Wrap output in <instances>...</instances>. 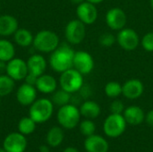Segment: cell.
<instances>
[{"label":"cell","instance_id":"obj_1","mask_svg":"<svg viewBox=\"0 0 153 152\" xmlns=\"http://www.w3.org/2000/svg\"><path fill=\"white\" fill-rule=\"evenodd\" d=\"M74 50L67 44L59 45L54 50L49 57L50 67L56 73H62L63 72L73 68Z\"/></svg>","mask_w":153,"mask_h":152},{"label":"cell","instance_id":"obj_2","mask_svg":"<svg viewBox=\"0 0 153 152\" xmlns=\"http://www.w3.org/2000/svg\"><path fill=\"white\" fill-rule=\"evenodd\" d=\"M54 112V104L52 100L42 98L36 99L29 109V116L36 124H43L48 121Z\"/></svg>","mask_w":153,"mask_h":152},{"label":"cell","instance_id":"obj_3","mask_svg":"<svg viewBox=\"0 0 153 152\" xmlns=\"http://www.w3.org/2000/svg\"><path fill=\"white\" fill-rule=\"evenodd\" d=\"M32 45L39 52L52 53L59 47L60 40L56 32L49 30H42L35 35Z\"/></svg>","mask_w":153,"mask_h":152},{"label":"cell","instance_id":"obj_4","mask_svg":"<svg viewBox=\"0 0 153 152\" xmlns=\"http://www.w3.org/2000/svg\"><path fill=\"white\" fill-rule=\"evenodd\" d=\"M81 116L78 107L71 103L60 107L56 114V119L60 126L67 130H72L78 126L81 122Z\"/></svg>","mask_w":153,"mask_h":152},{"label":"cell","instance_id":"obj_5","mask_svg":"<svg viewBox=\"0 0 153 152\" xmlns=\"http://www.w3.org/2000/svg\"><path fill=\"white\" fill-rule=\"evenodd\" d=\"M83 83V75L74 67L63 72L59 77V85L61 89L71 94L78 92Z\"/></svg>","mask_w":153,"mask_h":152},{"label":"cell","instance_id":"obj_6","mask_svg":"<svg viewBox=\"0 0 153 152\" xmlns=\"http://www.w3.org/2000/svg\"><path fill=\"white\" fill-rule=\"evenodd\" d=\"M126 125L127 123L123 115L110 114L104 121L103 131L107 136L110 138H117L126 132Z\"/></svg>","mask_w":153,"mask_h":152},{"label":"cell","instance_id":"obj_7","mask_svg":"<svg viewBox=\"0 0 153 152\" xmlns=\"http://www.w3.org/2000/svg\"><path fill=\"white\" fill-rule=\"evenodd\" d=\"M65 36L68 43L72 45H78L85 39L86 25L79 19L71 20L65 26Z\"/></svg>","mask_w":153,"mask_h":152},{"label":"cell","instance_id":"obj_8","mask_svg":"<svg viewBox=\"0 0 153 152\" xmlns=\"http://www.w3.org/2000/svg\"><path fill=\"white\" fill-rule=\"evenodd\" d=\"M117 42L121 48L126 51L135 50L141 44L138 33L131 28H124L120 30L117 35Z\"/></svg>","mask_w":153,"mask_h":152},{"label":"cell","instance_id":"obj_9","mask_svg":"<svg viewBox=\"0 0 153 152\" xmlns=\"http://www.w3.org/2000/svg\"><path fill=\"white\" fill-rule=\"evenodd\" d=\"M27 146L26 136L19 132L9 133L3 142V149L6 152H24Z\"/></svg>","mask_w":153,"mask_h":152},{"label":"cell","instance_id":"obj_10","mask_svg":"<svg viewBox=\"0 0 153 152\" xmlns=\"http://www.w3.org/2000/svg\"><path fill=\"white\" fill-rule=\"evenodd\" d=\"M106 23L108 27L113 30L119 31L126 28L127 22V15L120 7H112L106 13Z\"/></svg>","mask_w":153,"mask_h":152},{"label":"cell","instance_id":"obj_11","mask_svg":"<svg viewBox=\"0 0 153 152\" xmlns=\"http://www.w3.org/2000/svg\"><path fill=\"white\" fill-rule=\"evenodd\" d=\"M94 59L90 53L84 50H80L74 53L73 67L82 75L91 73L94 69Z\"/></svg>","mask_w":153,"mask_h":152},{"label":"cell","instance_id":"obj_12","mask_svg":"<svg viewBox=\"0 0 153 152\" xmlns=\"http://www.w3.org/2000/svg\"><path fill=\"white\" fill-rule=\"evenodd\" d=\"M76 15L77 19L82 22L85 25H91L96 22L99 16V12L96 4L84 1L77 5Z\"/></svg>","mask_w":153,"mask_h":152},{"label":"cell","instance_id":"obj_13","mask_svg":"<svg viewBox=\"0 0 153 152\" xmlns=\"http://www.w3.org/2000/svg\"><path fill=\"white\" fill-rule=\"evenodd\" d=\"M29 73L27 62L21 58L13 57L12 60L7 62L6 65V74L14 81L24 80Z\"/></svg>","mask_w":153,"mask_h":152},{"label":"cell","instance_id":"obj_14","mask_svg":"<svg viewBox=\"0 0 153 152\" xmlns=\"http://www.w3.org/2000/svg\"><path fill=\"white\" fill-rule=\"evenodd\" d=\"M123 92L122 95L127 99H137L144 92V85L139 79H129L122 84Z\"/></svg>","mask_w":153,"mask_h":152},{"label":"cell","instance_id":"obj_15","mask_svg":"<svg viewBox=\"0 0 153 152\" xmlns=\"http://www.w3.org/2000/svg\"><path fill=\"white\" fill-rule=\"evenodd\" d=\"M16 99L22 106H30L37 99V89L35 86L23 83L16 91Z\"/></svg>","mask_w":153,"mask_h":152},{"label":"cell","instance_id":"obj_16","mask_svg":"<svg viewBox=\"0 0 153 152\" xmlns=\"http://www.w3.org/2000/svg\"><path fill=\"white\" fill-rule=\"evenodd\" d=\"M84 149L87 152H108L109 145L106 139L100 135L93 134L86 137Z\"/></svg>","mask_w":153,"mask_h":152},{"label":"cell","instance_id":"obj_17","mask_svg":"<svg viewBox=\"0 0 153 152\" xmlns=\"http://www.w3.org/2000/svg\"><path fill=\"white\" fill-rule=\"evenodd\" d=\"M29 73L36 77L42 75L47 69V61L45 57L39 54H34L28 58L27 61Z\"/></svg>","mask_w":153,"mask_h":152},{"label":"cell","instance_id":"obj_18","mask_svg":"<svg viewBox=\"0 0 153 152\" xmlns=\"http://www.w3.org/2000/svg\"><path fill=\"white\" fill-rule=\"evenodd\" d=\"M123 116L128 125H139L145 121V113L143 109L138 106H130L126 108L123 113Z\"/></svg>","mask_w":153,"mask_h":152},{"label":"cell","instance_id":"obj_19","mask_svg":"<svg viewBox=\"0 0 153 152\" xmlns=\"http://www.w3.org/2000/svg\"><path fill=\"white\" fill-rule=\"evenodd\" d=\"M35 87L41 93L51 94L56 90L57 82L54 76L43 73L42 75L38 77Z\"/></svg>","mask_w":153,"mask_h":152},{"label":"cell","instance_id":"obj_20","mask_svg":"<svg viewBox=\"0 0 153 152\" xmlns=\"http://www.w3.org/2000/svg\"><path fill=\"white\" fill-rule=\"evenodd\" d=\"M18 29L19 23L15 17L11 14L0 15V36H12Z\"/></svg>","mask_w":153,"mask_h":152},{"label":"cell","instance_id":"obj_21","mask_svg":"<svg viewBox=\"0 0 153 152\" xmlns=\"http://www.w3.org/2000/svg\"><path fill=\"white\" fill-rule=\"evenodd\" d=\"M79 110L82 116H83L86 119H91V120L97 118L101 112L100 106L97 102L90 99L84 100L80 105Z\"/></svg>","mask_w":153,"mask_h":152},{"label":"cell","instance_id":"obj_22","mask_svg":"<svg viewBox=\"0 0 153 152\" xmlns=\"http://www.w3.org/2000/svg\"><path fill=\"white\" fill-rule=\"evenodd\" d=\"M65 139V133L62 127L53 126L50 128L46 136V142L51 148L58 147Z\"/></svg>","mask_w":153,"mask_h":152},{"label":"cell","instance_id":"obj_23","mask_svg":"<svg viewBox=\"0 0 153 152\" xmlns=\"http://www.w3.org/2000/svg\"><path fill=\"white\" fill-rule=\"evenodd\" d=\"M15 43L22 47H27L33 43L34 36L32 33L24 28H19L13 34Z\"/></svg>","mask_w":153,"mask_h":152},{"label":"cell","instance_id":"obj_24","mask_svg":"<svg viewBox=\"0 0 153 152\" xmlns=\"http://www.w3.org/2000/svg\"><path fill=\"white\" fill-rule=\"evenodd\" d=\"M15 56V48L13 43L5 39H0V61L9 62Z\"/></svg>","mask_w":153,"mask_h":152},{"label":"cell","instance_id":"obj_25","mask_svg":"<svg viewBox=\"0 0 153 152\" xmlns=\"http://www.w3.org/2000/svg\"><path fill=\"white\" fill-rule=\"evenodd\" d=\"M36 125L37 124L30 116H24L18 123V132L25 136L30 135L36 130Z\"/></svg>","mask_w":153,"mask_h":152},{"label":"cell","instance_id":"obj_26","mask_svg":"<svg viewBox=\"0 0 153 152\" xmlns=\"http://www.w3.org/2000/svg\"><path fill=\"white\" fill-rule=\"evenodd\" d=\"M14 80L7 74H0V97L11 94L14 89Z\"/></svg>","mask_w":153,"mask_h":152},{"label":"cell","instance_id":"obj_27","mask_svg":"<svg viewBox=\"0 0 153 152\" xmlns=\"http://www.w3.org/2000/svg\"><path fill=\"white\" fill-rule=\"evenodd\" d=\"M52 102L54 105L60 107H63L65 105H67L71 102V96L72 94L64 90L63 89L56 90L52 93Z\"/></svg>","mask_w":153,"mask_h":152},{"label":"cell","instance_id":"obj_28","mask_svg":"<svg viewBox=\"0 0 153 152\" xmlns=\"http://www.w3.org/2000/svg\"><path fill=\"white\" fill-rule=\"evenodd\" d=\"M105 94L107 97L110 99H117L119 96L122 95L123 89H122V84H120L117 82H108L104 88Z\"/></svg>","mask_w":153,"mask_h":152},{"label":"cell","instance_id":"obj_29","mask_svg":"<svg viewBox=\"0 0 153 152\" xmlns=\"http://www.w3.org/2000/svg\"><path fill=\"white\" fill-rule=\"evenodd\" d=\"M79 129L81 133L85 136L89 137L93 134H95L96 132V125L91 119H84L79 124Z\"/></svg>","mask_w":153,"mask_h":152},{"label":"cell","instance_id":"obj_30","mask_svg":"<svg viewBox=\"0 0 153 152\" xmlns=\"http://www.w3.org/2000/svg\"><path fill=\"white\" fill-rule=\"evenodd\" d=\"M99 42L104 47H110L117 42V37L110 32H105L100 36Z\"/></svg>","mask_w":153,"mask_h":152},{"label":"cell","instance_id":"obj_31","mask_svg":"<svg viewBox=\"0 0 153 152\" xmlns=\"http://www.w3.org/2000/svg\"><path fill=\"white\" fill-rule=\"evenodd\" d=\"M141 45L146 52H153V31L147 32L143 35L141 39Z\"/></svg>","mask_w":153,"mask_h":152},{"label":"cell","instance_id":"obj_32","mask_svg":"<svg viewBox=\"0 0 153 152\" xmlns=\"http://www.w3.org/2000/svg\"><path fill=\"white\" fill-rule=\"evenodd\" d=\"M125 109H126L125 104L120 99H115L114 101L111 102V104L109 106V111H110L111 114L123 115Z\"/></svg>","mask_w":153,"mask_h":152},{"label":"cell","instance_id":"obj_33","mask_svg":"<svg viewBox=\"0 0 153 152\" xmlns=\"http://www.w3.org/2000/svg\"><path fill=\"white\" fill-rule=\"evenodd\" d=\"M78 93L80 94V96L82 97V99L86 100V99H88L91 96V93H92L91 88L90 85L83 83V85L82 86V88L79 90Z\"/></svg>","mask_w":153,"mask_h":152},{"label":"cell","instance_id":"obj_34","mask_svg":"<svg viewBox=\"0 0 153 152\" xmlns=\"http://www.w3.org/2000/svg\"><path fill=\"white\" fill-rule=\"evenodd\" d=\"M37 79H38V77L34 76L33 74L28 73V74H27V76L25 77L24 81H25V82H26V83L35 86V84H36V82H37Z\"/></svg>","mask_w":153,"mask_h":152},{"label":"cell","instance_id":"obj_35","mask_svg":"<svg viewBox=\"0 0 153 152\" xmlns=\"http://www.w3.org/2000/svg\"><path fill=\"white\" fill-rule=\"evenodd\" d=\"M145 121H146V123L148 124L149 126H151V127L153 128V109L150 110L146 114V116H145Z\"/></svg>","mask_w":153,"mask_h":152},{"label":"cell","instance_id":"obj_36","mask_svg":"<svg viewBox=\"0 0 153 152\" xmlns=\"http://www.w3.org/2000/svg\"><path fill=\"white\" fill-rule=\"evenodd\" d=\"M6 62L0 61V74H4V73H6Z\"/></svg>","mask_w":153,"mask_h":152},{"label":"cell","instance_id":"obj_37","mask_svg":"<svg viewBox=\"0 0 153 152\" xmlns=\"http://www.w3.org/2000/svg\"><path fill=\"white\" fill-rule=\"evenodd\" d=\"M39 152H50V146L47 145H40L39 148Z\"/></svg>","mask_w":153,"mask_h":152},{"label":"cell","instance_id":"obj_38","mask_svg":"<svg viewBox=\"0 0 153 152\" xmlns=\"http://www.w3.org/2000/svg\"><path fill=\"white\" fill-rule=\"evenodd\" d=\"M63 152H80L76 148H74V147H67V148H65V150H64V151Z\"/></svg>","mask_w":153,"mask_h":152},{"label":"cell","instance_id":"obj_39","mask_svg":"<svg viewBox=\"0 0 153 152\" xmlns=\"http://www.w3.org/2000/svg\"><path fill=\"white\" fill-rule=\"evenodd\" d=\"M86 1H88V2H90V3H91V4H100V3H102L104 0H86Z\"/></svg>","mask_w":153,"mask_h":152},{"label":"cell","instance_id":"obj_40","mask_svg":"<svg viewBox=\"0 0 153 152\" xmlns=\"http://www.w3.org/2000/svg\"><path fill=\"white\" fill-rule=\"evenodd\" d=\"M73 4H82V2H84V1H86V0H70Z\"/></svg>","mask_w":153,"mask_h":152},{"label":"cell","instance_id":"obj_41","mask_svg":"<svg viewBox=\"0 0 153 152\" xmlns=\"http://www.w3.org/2000/svg\"><path fill=\"white\" fill-rule=\"evenodd\" d=\"M150 5H151V8L153 11V0H150Z\"/></svg>","mask_w":153,"mask_h":152},{"label":"cell","instance_id":"obj_42","mask_svg":"<svg viewBox=\"0 0 153 152\" xmlns=\"http://www.w3.org/2000/svg\"><path fill=\"white\" fill-rule=\"evenodd\" d=\"M0 152H6V151H5L3 148H1V149H0Z\"/></svg>","mask_w":153,"mask_h":152},{"label":"cell","instance_id":"obj_43","mask_svg":"<svg viewBox=\"0 0 153 152\" xmlns=\"http://www.w3.org/2000/svg\"><path fill=\"white\" fill-rule=\"evenodd\" d=\"M0 11H1V4H0Z\"/></svg>","mask_w":153,"mask_h":152}]
</instances>
